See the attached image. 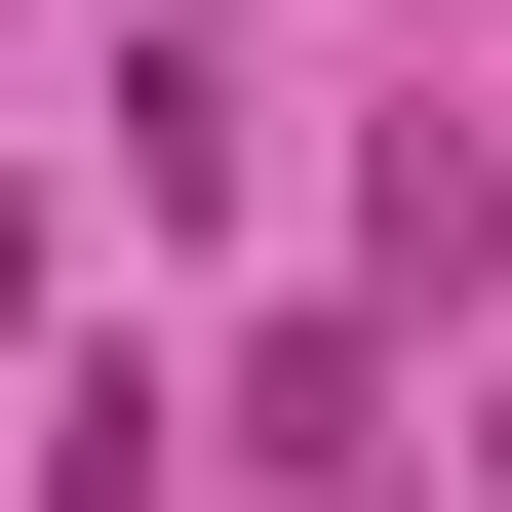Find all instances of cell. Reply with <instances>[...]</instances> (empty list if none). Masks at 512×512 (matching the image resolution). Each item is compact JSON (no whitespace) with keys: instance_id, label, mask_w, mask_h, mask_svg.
Segmentation results:
<instances>
[]
</instances>
